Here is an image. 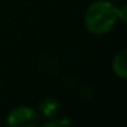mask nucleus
Masks as SVG:
<instances>
[{"label":"nucleus","mask_w":127,"mask_h":127,"mask_svg":"<svg viewBox=\"0 0 127 127\" xmlns=\"http://www.w3.org/2000/svg\"><path fill=\"white\" fill-rule=\"evenodd\" d=\"M37 115L33 109L19 107L8 115V124L11 127H32L37 124Z\"/></svg>","instance_id":"2"},{"label":"nucleus","mask_w":127,"mask_h":127,"mask_svg":"<svg viewBox=\"0 0 127 127\" xmlns=\"http://www.w3.org/2000/svg\"><path fill=\"white\" fill-rule=\"evenodd\" d=\"M113 71L122 79L127 78V51L123 49L113 59Z\"/></svg>","instance_id":"3"},{"label":"nucleus","mask_w":127,"mask_h":127,"mask_svg":"<svg viewBox=\"0 0 127 127\" xmlns=\"http://www.w3.org/2000/svg\"><path fill=\"white\" fill-rule=\"evenodd\" d=\"M118 21V8L108 1H96L90 4L85 14V25L93 34L108 33Z\"/></svg>","instance_id":"1"}]
</instances>
